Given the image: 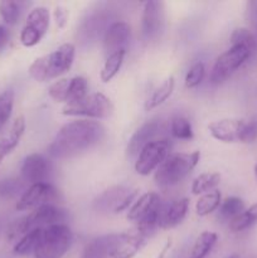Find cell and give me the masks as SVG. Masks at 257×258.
Segmentation results:
<instances>
[{
  "instance_id": "cell-17",
  "label": "cell",
  "mask_w": 257,
  "mask_h": 258,
  "mask_svg": "<svg viewBox=\"0 0 257 258\" xmlns=\"http://www.w3.org/2000/svg\"><path fill=\"white\" fill-rule=\"evenodd\" d=\"M161 130H163V122L160 120H150L143 123L128 140L127 148H126L127 155L130 158L138 156L144 146L156 140V136L161 133Z\"/></svg>"
},
{
  "instance_id": "cell-22",
  "label": "cell",
  "mask_w": 257,
  "mask_h": 258,
  "mask_svg": "<svg viewBox=\"0 0 257 258\" xmlns=\"http://www.w3.org/2000/svg\"><path fill=\"white\" fill-rule=\"evenodd\" d=\"M113 234H105L93 238L86 244L81 258H110Z\"/></svg>"
},
{
  "instance_id": "cell-21",
  "label": "cell",
  "mask_w": 257,
  "mask_h": 258,
  "mask_svg": "<svg viewBox=\"0 0 257 258\" xmlns=\"http://www.w3.org/2000/svg\"><path fill=\"white\" fill-rule=\"evenodd\" d=\"M189 211V199L180 198L171 202L161 212L160 228L171 229L183 223Z\"/></svg>"
},
{
  "instance_id": "cell-32",
  "label": "cell",
  "mask_w": 257,
  "mask_h": 258,
  "mask_svg": "<svg viewBox=\"0 0 257 258\" xmlns=\"http://www.w3.org/2000/svg\"><path fill=\"white\" fill-rule=\"evenodd\" d=\"M24 3L12 2V0H3L0 2V17L5 24L15 25L20 19Z\"/></svg>"
},
{
  "instance_id": "cell-37",
  "label": "cell",
  "mask_w": 257,
  "mask_h": 258,
  "mask_svg": "<svg viewBox=\"0 0 257 258\" xmlns=\"http://www.w3.org/2000/svg\"><path fill=\"white\" fill-rule=\"evenodd\" d=\"M257 140V113L246 118L242 128L241 140L242 144H252Z\"/></svg>"
},
{
  "instance_id": "cell-19",
  "label": "cell",
  "mask_w": 257,
  "mask_h": 258,
  "mask_svg": "<svg viewBox=\"0 0 257 258\" xmlns=\"http://www.w3.org/2000/svg\"><path fill=\"white\" fill-rule=\"evenodd\" d=\"M161 207L163 206H161L160 196L155 191H148V193L138 197L135 203L127 211V216L126 217H127L128 221L136 224L141 219L145 218L146 216L160 209Z\"/></svg>"
},
{
  "instance_id": "cell-13",
  "label": "cell",
  "mask_w": 257,
  "mask_h": 258,
  "mask_svg": "<svg viewBox=\"0 0 257 258\" xmlns=\"http://www.w3.org/2000/svg\"><path fill=\"white\" fill-rule=\"evenodd\" d=\"M28 232L35 228H47L54 224L65 223L67 212L55 204H45L33 209L30 213L24 216Z\"/></svg>"
},
{
  "instance_id": "cell-26",
  "label": "cell",
  "mask_w": 257,
  "mask_h": 258,
  "mask_svg": "<svg viewBox=\"0 0 257 258\" xmlns=\"http://www.w3.org/2000/svg\"><path fill=\"white\" fill-rule=\"evenodd\" d=\"M222 203V194L218 189L208 191L198 198L196 203V213L198 217H207L216 212Z\"/></svg>"
},
{
  "instance_id": "cell-10",
  "label": "cell",
  "mask_w": 257,
  "mask_h": 258,
  "mask_svg": "<svg viewBox=\"0 0 257 258\" xmlns=\"http://www.w3.org/2000/svg\"><path fill=\"white\" fill-rule=\"evenodd\" d=\"M138 199V190L127 186H112L103 191L95 201V208L100 212L121 213L128 211Z\"/></svg>"
},
{
  "instance_id": "cell-39",
  "label": "cell",
  "mask_w": 257,
  "mask_h": 258,
  "mask_svg": "<svg viewBox=\"0 0 257 258\" xmlns=\"http://www.w3.org/2000/svg\"><path fill=\"white\" fill-rule=\"evenodd\" d=\"M68 10L66 9L65 7H62V5H58V7H55L54 12H53V17H54V22H55V25H57L59 29H63V28H66V25H67L68 23Z\"/></svg>"
},
{
  "instance_id": "cell-25",
  "label": "cell",
  "mask_w": 257,
  "mask_h": 258,
  "mask_svg": "<svg viewBox=\"0 0 257 258\" xmlns=\"http://www.w3.org/2000/svg\"><path fill=\"white\" fill-rule=\"evenodd\" d=\"M125 55L126 50H118V52L112 53V54L106 57V60L100 72V78L103 83L111 82L117 76L123 63V59H125Z\"/></svg>"
},
{
  "instance_id": "cell-27",
  "label": "cell",
  "mask_w": 257,
  "mask_h": 258,
  "mask_svg": "<svg viewBox=\"0 0 257 258\" xmlns=\"http://www.w3.org/2000/svg\"><path fill=\"white\" fill-rule=\"evenodd\" d=\"M221 183V175L218 173H202L191 181L190 190L194 196H203L208 191L214 190Z\"/></svg>"
},
{
  "instance_id": "cell-5",
  "label": "cell",
  "mask_w": 257,
  "mask_h": 258,
  "mask_svg": "<svg viewBox=\"0 0 257 258\" xmlns=\"http://www.w3.org/2000/svg\"><path fill=\"white\" fill-rule=\"evenodd\" d=\"M113 111L112 102L107 96L101 92L88 93L77 102L65 105L62 107L63 116L70 117H86V120H101L111 116Z\"/></svg>"
},
{
  "instance_id": "cell-40",
  "label": "cell",
  "mask_w": 257,
  "mask_h": 258,
  "mask_svg": "<svg viewBox=\"0 0 257 258\" xmlns=\"http://www.w3.org/2000/svg\"><path fill=\"white\" fill-rule=\"evenodd\" d=\"M248 9H247V13L249 14V20L253 25L257 27V2H251L247 4Z\"/></svg>"
},
{
  "instance_id": "cell-12",
  "label": "cell",
  "mask_w": 257,
  "mask_h": 258,
  "mask_svg": "<svg viewBox=\"0 0 257 258\" xmlns=\"http://www.w3.org/2000/svg\"><path fill=\"white\" fill-rule=\"evenodd\" d=\"M146 237L138 231L113 234L110 258H134L146 244Z\"/></svg>"
},
{
  "instance_id": "cell-7",
  "label": "cell",
  "mask_w": 257,
  "mask_h": 258,
  "mask_svg": "<svg viewBox=\"0 0 257 258\" xmlns=\"http://www.w3.org/2000/svg\"><path fill=\"white\" fill-rule=\"evenodd\" d=\"M171 141L169 139H156L148 145L144 146L143 150L136 156L135 171L139 175L148 176L155 171L163 161L170 155Z\"/></svg>"
},
{
  "instance_id": "cell-43",
  "label": "cell",
  "mask_w": 257,
  "mask_h": 258,
  "mask_svg": "<svg viewBox=\"0 0 257 258\" xmlns=\"http://www.w3.org/2000/svg\"><path fill=\"white\" fill-rule=\"evenodd\" d=\"M253 171H254V176H256V178H257V164H256V165H254Z\"/></svg>"
},
{
  "instance_id": "cell-3",
  "label": "cell",
  "mask_w": 257,
  "mask_h": 258,
  "mask_svg": "<svg viewBox=\"0 0 257 258\" xmlns=\"http://www.w3.org/2000/svg\"><path fill=\"white\" fill-rule=\"evenodd\" d=\"M201 160V153H173L155 170L154 180L161 188H170L183 181Z\"/></svg>"
},
{
  "instance_id": "cell-34",
  "label": "cell",
  "mask_w": 257,
  "mask_h": 258,
  "mask_svg": "<svg viewBox=\"0 0 257 258\" xmlns=\"http://www.w3.org/2000/svg\"><path fill=\"white\" fill-rule=\"evenodd\" d=\"M13 107H14V91H3L0 93V130L9 121L13 112Z\"/></svg>"
},
{
  "instance_id": "cell-11",
  "label": "cell",
  "mask_w": 257,
  "mask_h": 258,
  "mask_svg": "<svg viewBox=\"0 0 257 258\" xmlns=\"http://www.w3.org/2000/svg\"><path fill=\"white\" fill-rule=\"evenodd\" d=\"M58 199H59V191L48 181L32 184L20 194L15 208L19 212L33 211L40 206L54 204Z\"/></svg>"
},
{
  "instance_id": "cell-29",
  "label": "cell",
  "mask_w": 257,
  "mask_h": 258,
  "mask_svg": "<svg viewBox=\"0 0 257 258\" xmlns=\"http://www.w3.org/2000/svg\"><path fill=\"white\" fill-rule=\"evenodd\" d=\"M257 223V203L252 204L249 208L244 209L239 216H237L236 218L232 219L229 222L228 227L232 232L234 233H238V232L244 231V229L249 228L253 224Z\"/></svg>"
},
{
  "instance_id": "cell-35",
  "label": "cell",
  "mask_w": 257,
  "mask_h": 258,
  "mask_svg": "<svg viewBox=\"0 0 257 258\" xmlns=\"http://www.w3.org/2000/svg\"><path fill=\"white\" fill-rule=\"evenodd\" d=\"M204 76H206V66L203 62H196L190 66L189 71L185 76V87L188 90H194L199 87L203 82Z\"/></svg>"
},
{
  "instance_id": "cell-2",
  "label": "cell",
  "mask_w": 257,
  "mask_h": 258,
  "mask_svg": "<svg viewBox=\"0 0 257 258\" xmlns=\"http://www.w3.org/2000/svg\"><path fill=\"white\" fill-rule=\"evenodd\" d=\"M75 55V45L72 43H63L53 52L35 58L28 68V73L37 82L57 80L72 68Z\"/></svg>"
},
{
  "instance_id": "cell-28",
  "label": "cell",
  "mask_w": 257,
  "mask_h": 258,
  "mask_svg": "<svg viewBox=\"0 0 257 258\" xmlns=\"http://www.w3.org/2000/svg\"><path fill=\"white\" fill-rule=\"evenodd\" d=\"M218 241V234L206 231L197 237L190 251V258H206Z\"/></svg>"
},
{
  "instance_id": "cell-14",
  "label": "cell",
  "mask_w": 257,
  "mask_h": 258,
  "mask_svg": "<svg viewBox=\"0 0 257 258\" xmlns=\"http://www.w3.org/2000/svg\"><path fill=\"white\" fill-rule=\"evenodd\" d=\"M50 174V163L44 155L38 153L29 154L23 160L20 176L29 185L37 183H47Z\"/></svg>"
},
{
  "instance_id": "cell-18",
  "label": "cell",
  "mask_w": 257,
  "mask_h": 258,
  "mask_svg": "<svg viewBox=\"0 0 257 258\" xmlns=\"http://www.w3.org/2000/svg\"><path fill=\"white\" fill-rule=\"evenodd\" d=\"M131 28L126 22H113L106 28L103 33V49L107 55L118 50H126L128 40H130Z\"/></svg>"
},
{
  "instance_id": "cell-23",
  "label": "cell",
  "mask_w": 257,
  "mask_h": 258,
  "mask_svg": "<svg viewBox=\"0 0 257 258\" xmlns=\"http://www.w3.org/2000/svg\"><path fill=\"white\" fill-rule=\"evenodd\" d=\"M174 88H175V80H174L173 76H170V77H168L165 81H163V83L159 85L158 87L153 91L150 97H149L145 102V110H155L159 106L163 105L164 102H166L168 98H170V96L173 95Z\"/></svg>"
},
{
  "instance_id": "cell-33",
  "label": "cell",
  "mask_w": 257,
  "mask_h": 258,
  "mask_svg": "<svg viewBox=\"0 0 257 258\" xmlns=\"http://www.w3.org/2000/svg\"><path fill=\"white\" fill-rule=\"evenodd\" d=\"M231 45H242L247 48L252 55L257 52V40L254 38L253 33L247 28H236L232 32L231 38H229Z\"/></svg>"
},
{
  "instance_id": "cell-1",
  "label": "cell",
  "mask_w": 257,
  "mask_h": 258,
  "mask_svg": "<svg viewBox=\"0 0 257 258\" xmlns=\"http://www.w3.org/2000/svg\"><path fill=\"white\" fill-rule=\"evenodd\" d=\"M106 130L95 120L71 121L59 128L48 146V154L54 159H68L77 156L103 140Z\"/></svg>"
},
{
  "instance_id": "cell-6",
  "label": "cell",
  "mask_w": 257,
  "mask_h": 258,
  "mask_svg": "<svg viewBox=\"0 0 257 258\" xmlns=\"http://www.w3.org/2000/svg\"><path fill=\"white\" fill-rule=\"evenodd\" d=\"M252 53L242 45H231L224 53H222L212 67L209 81L212 85H221L231 78L249 58Z\"/></svg>"
},
{
  "instance_id": "cell-41",
  "label": "cell",
  "mask_w": 257,
  "mask_h": 258,
  "mask_svg": "<svg viewBox=\"0 0 257 258\" xmlns=\"http://www.w3.org/2000/svg\"><path fill=\"white\" fill-rule=\"evenodd\" d=\"M8 42H9V30L7 29V27L0 24V52L8 44Z\"/></svg>"
},
{
  "instance_id": "cell-20",
  "label": "cell",
  "mask_w": 257,
  "mask_h": 258,
  "mask_svg": "<svg viewBox=\"0 0 257 258\" xmlns=\"http://www.w3.org/2000/svg\"><path fill=\"white\" fill-rule=\"evenodd\" d=\"M25 117L23 115L18 116L13 121L9 131L0 139V165L3 161L17 149L25 133Z\"/></svg>"
},
{
  "instance_id": "cell-24",
  "label": "cell",
  "mask_w": 257,
  "mask_h": 258,
  "mask_svg": "<svg viewBox=\"0 0 257 258\" xmlns=\"http://www.w3.org/2000/svg\"><path fill=\"white\" fill-rule=\"evenodd\" d=\"M43 229L44 228H35L28 232L25 236H23L19 241L15 243L13 248V253L15 256H28V254H34L38 244H39L40 238H42Z\"/></svg>"
},
{
  "instance_id": "cell-30",
  "label": "cell",
  "mask_w": 257,
  "mask_h": 258,
  "mask_svg": "<svg viewBox=\"0 0 257 258\" xmlns=\"http://www.w3.org/2000/svg\"><path fill=\"white\" fill-rule=\"evenodd\" d=\"M170 134L176 140H191L194 134L189 118L185 117V116H174L170 121Z\"/></svg>"
},
{
  "instance_id": "cell-4",
  "label": "cell",
  "mask_w": 257,
  "mask_h": 258,
  "mask_svg": "<svg viewBox=\"0 0 257 258\" xmlns=\"http://www.w3.org/2000/svg\"><path fill=\"white\" fill-rule=\"evenodd\" d=\"M73 233L66 223L43 229L42 238L34 252L35 258H62L72 244Z\"/></svg>"
},
{
  "instance_id": "cell-15",
  "label": "cell",
  "mask_w": 257,
  "mask_h": 258,
  "mask_svg": "<svg viewBox=\"0 0 257 258\" xmlns=\"http://www.w3.org/2000/svg\"><path fill=\"white\" fill-rule=\"evenodd\" d=\"M163 29V9L161 3L149 0L144 3L143 15H141V34L143 38L149 40L156 39L159 33Z\"/></svg>"
},
{
  "instance_id": "cell-8",
  "label": "cell",
  "mask_w": 257,
  "mask_h": 258,
  "mask_svg": "<svg viewBox=\"0 0 257 258\" xmlns=\"http://www.w3.org/2000/svg\"><path fill=\"white\" fill-rule=\"evenodd\" d=\"M88 95V81L82 76L59 78L48 87V96L53 101L65 105L77 102Z\"/></svg>"
},
{
  "instance_id": "cell-38",
  "label": "cell",
  "mask_w": 257,
  "mask_h": 258,
  "mask_svg": "<svg viewBox=\"0 0 257 258\" xmlns=\"http://www.w3.org/2000/svg\"><path fill=\"white\" fill-rule=\"evenodd\" d=\"M28 233V228H27V223H25V218L24 216L20 217V218L15 219L13 221L12 223L9 224L7 229V239L8 241L13 242V241H19L23 236Z\"/></svg>"
},
{
  "instance_id": "cell-36",
  "label": "cell",
  "mask_w": 257,
  "mask_h": 258,
  "mask_svg": "<svg viewBox=\"0 0 257 258\" xmlns=\"http://www.w3.org/2000/svg\"><path fill=\"white\" fill-rule=\"evenodd\" d=\"M23 183L24 181L22 179H4V180L0 181V197L13 198V197L18 196L20 191H24L23 190Z\"/></svg>"
},
{
  "instance_id": "cell-9",
  "label": "cell",
  "mask_w": 257,
  "mask_h": 258,
  "mask_svg": "<svg viewBox=\"0 0 257 258\" xmlns=\"http://www.w3.org/2000/svg\"><path fill=\"white\" fill-rule=\"evenodd\" d=\"M50 23V14L48 8L37 7L33 8L28 14L25 24L20 32V43L24 47L32 48L39 44L48 32Z\"/></svg>"
},
{
  "instance_id": "cell-31",
  "label": "cell",
  "mask_w": 257,
  "mask_h": 258,
  "mask_svg": "<svg viewBox=\"0 0 257 258\" xmlns=\"http://www.w3.org/2000/svg\"><path fill=\"white\" fill-rule=\"evenodd\" d=\"M244 202L241 198H237V197H228L224 201H222L221 206L218 208L219 217L224 221H229L236 218L237 216L242 213L244 211Z\"/></svg>"
},
{
  "instance_id": "cell-16",
  "label": "cell",
  "mask_w": 257,
  "mask_h": 258,
  "mask_svg": "<svg viewBox=\"0 0 257 258\" xmlns=\"http://www.w3.org/2000/svg\"><path fill=\"white\" fill-rule=\"evenodd\" d=\"M244 118H221L208 125L209 134L217 141L224 144L239 143Z\"/></svg>"
},
{
  "instance_id": "cell-42",
  "label": "cell",
  "mask_w": 257,
  "mask_h": 258,
  "mask_svg": "<svg viewBox=\"0 0 257 258\" xmlns=\"http://www.w3.org/2000/svg\"><path fill=\"white\" fill-rule=\"evenodd\" d=\"M226 258H239L238 254H231V256H227Z\"/></svg>"
}]
</instances>
